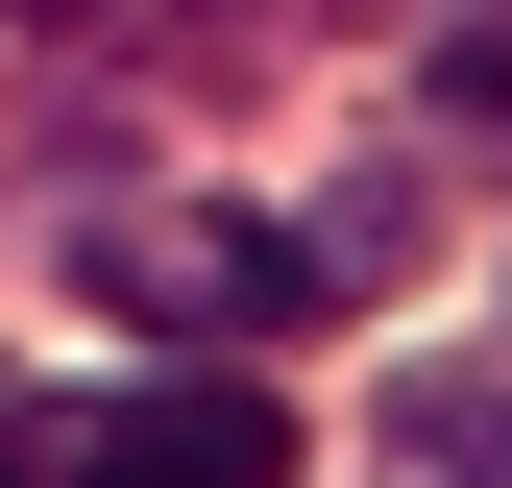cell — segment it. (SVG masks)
I'll use <instances>...</instances> for the list:
<instances>
[{
	"instance_id": "2",
	"label": "cell",
	"mask_w": 512,
	"mask_h": 488,
	"mask_svg": "<svg viewBox=\"0 0 512 488\" xmlns=\"http://www.w3.org/2000/svg\"><path fill=\"white\" fill-rule=\"evenodd\" d=\"M49 464L74 488H293V415L244 391V366H122V391H74Z\"/></svg>"
},
{
	"instance_id": "3",
	"label": "cell",
	"mask_w": 512,
	"mask_h": 488,
	"mask_svg": "<svg viewBox=\"0 0 512 488\" xmlns=\"http://www.w3.org/2000/svg\"><path fill=\"white\" fill-rule=\"evenodd\" d=\"M391 488H512V366H415L391 391Z\"/></svg>"
},
{
	"instance_id": "4",
	"label": "cell",
	"mask_w": 512,
	"mask_h": 488,
	"mask_svg": "<svg viewBox=\"0 0 512 488\" xmlns=\"http://www.w3.org/2000/svg\"><path fill=\"white\" fill-rule=\"evenodd\" d=\"M439 147H512V25H439V74H415Z\"/></svg>"
},
{
	"instance_id": "1",
	"label": "cell",
	"mask_w": 512,
	"mask_h": 488,
	"mask_svg": "<svg viewBox=\"0 0 512 488\" xmlns=\"http://www.w3.org/2000/svg\"><path fill=\"white\" fill-rule=\"evenodd\" d=\"M74 269H98V318H147L171 366H244V342L342 318V293H317V244L244 220V196H122V220H74Z\"/></svg>"
},
{
	"instance_id": "5",
	"label": "cell",
	"mask_w": 512,
	"mask_h": 488,
	"mask_svg": "<svg viewBox=\"0 0 512 488\" xmlns=\"http://www.w3.org/2000/svg\"><path fill=\"white\" fill-rule=\"evenodd\" d=\"M0 25H98V0H0Z\"/></svg>"
}]
</instances>
